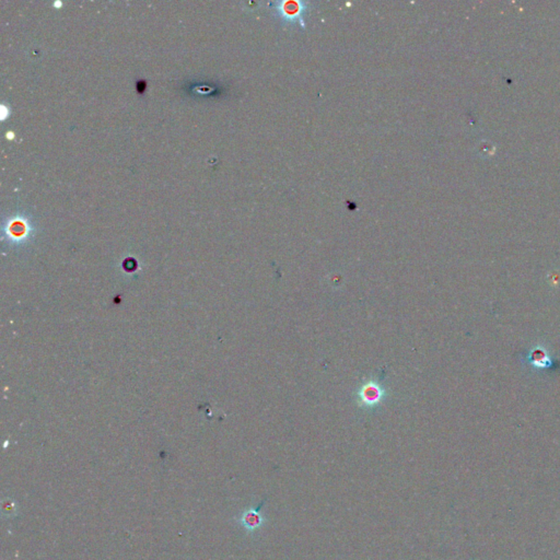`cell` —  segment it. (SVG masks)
<instances>
[{"mask_svg":"<svg viewBox=\"0 0 560 560\" xmlns=\"http://www.w3.org/2000/svg\"><path fill=\"white\" fill-rule=\"evenodd\" d=\"M264 502L255 508H247L242 511V514L236 518V522L249 533H254L264 527L266 518L262 514V507Z\"/></svg>","mask_w":560,"mask_h":560,"instance_id":"3","label":"cell"},{"mask_svg":"<svg viewBox=\"0 0 560 560\" xmlns=\"http://www.w3.org/2000/svg\"><path fill=\"white\" fill-rule=\"evenodd\" d=\"M379 380H370L362 384V387L357 392V401L359 406L366 410H374L376 408L387 395V392L384 389Z\"/></svg>","mask_w":560,"mask_h":560,"instance_id":"2","label":"cell"},{"mask_svg":"<svg viewBox=\"0 0 560 560\" xmlns=\"http://www.w3.org/2000/svg\"><path fill=\"white\" fill-rule=\"evenodd\" d=\"M527 362L530 366L536 369H548L552 366V360L548 355V350L542 346H537L527 353Z\"/></svg>","mask_w":560,"mask_h":560,"instance_id":"4","label":"cell"},{"mask_svg":"<svg viewBox=\"0 0 560 560\" xmlns=\"http://www.w3.org/2000/svg\"><path fill=\"white\" fill-rule=\"evenodd\" d=\"M272 10L285 24L299 22L306 28V16L309 12L312 3L304 0H281L270 3Z\"/></svg>","mask_w":560,"mask_h":560,"instance_id":"1","label":"cell"}]
</instances>
